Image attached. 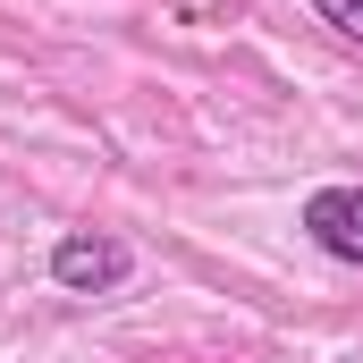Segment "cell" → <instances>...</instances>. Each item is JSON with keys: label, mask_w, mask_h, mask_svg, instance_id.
<instances>
[{"label": "cell", "mask_w": 363, "mask_h": 363, "mask_svg": "<svg viewBox=\"0 0 363 363\" xmlns=\"http://www.w3.org/2000/svg\"><path fill=\"white\" fill-rule=\"evenodd\" d=\"M127 271H135V254H127L118 237H93V228H77V237H60V245H51V279H60L68 296H110Z\"/></svg>", "instance_id": "1"}, {"label": "cell", "mask_w": 363, "mask_h": 363, "mask_svg": "<svg viewBox=\"0 0 363 363\" xmlns=\"http://www.w3.org/2000/svg\"><path fill=\"white\" fill-rule=\"evenodd\" d=\"M304 237L338 262H363V186H321L304 203Z\"/></svg>", "instance_id": "2"}, {"label": "cell", "mask_w": 363, "mask_h": 363, "mask_svg": "<svg viewBox=\"0 0 363 363\" xmlns=\"http://www.w3.org/2000/svg\"><path fill=\"white\" fill-rule=\"evenodd\" d=\"M313 9H321L338 34H355V43H363V0H313Z\"/></svg>", "instance_id": "3"}]
</instances>
